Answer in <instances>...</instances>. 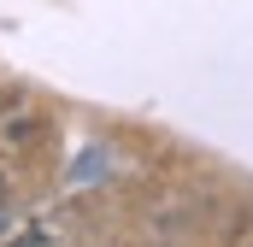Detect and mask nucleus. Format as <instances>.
Instances as JSON below:
<instances>
[{
  "instance_id": "nucleus-1",
  "label": "nucleus",
  "mask_w": 253,
  "mask_h": 247,
  "mask_svg": "<svg viewBox=\"0 0 253 247\" xmlns=\"http://www.w3.org/2000/svg\"><path fill=\"white\" fill-rule=\"evenodd\" d=\"M12 247H47V236H42V230H30L24 242H12Z\"/></svg>"
},
{
  "instance_id": "nucleus-2",
  "label": "nucleus",
  "mask_w": 253,
  "mask_h": 247,
  "mask_svg": "<svg viewBox=\"0 0 253 247\" xmlns=\"http://www.w3.org/2000/svg\"><path fill=\"white\" fill-rule=\"evenodd\" d=\"M6 224H12V212H6V200H0V236H6Z\"/></svg>"
}]
</instances>
